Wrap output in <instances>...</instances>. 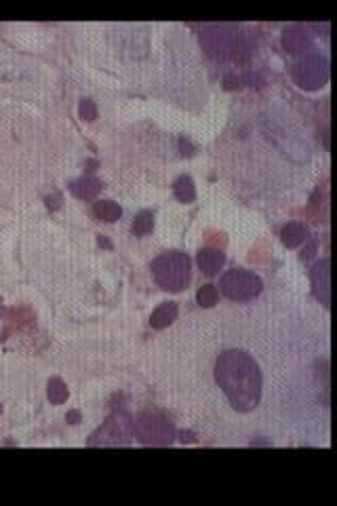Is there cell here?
<instances>
[{
    "label": "cell",
    "mask_w": 337,
    "mask_h": 506,
    "mask_svg": "<svg viewBox=\"0 0 337 506\" xmlns=\"http://www.w3.org/2000/svg\"><path fill=\"white\" fill-rule=\"evenodd\" d=\"M215 382L228 397L230 405L241 414L253 412L261 401L263 376L259 363L245 350L228 348L219 352L215 361Z\"/></svg>",
    "instance_id": "cell-1"
},
{
    "label": "cell",
    "mask_w": 337,
    "mask_h": 506,
    "mask_svg": "<svg viewBox=\"0 0 337 506\" xmlns=\"http://www.w3.org/2000/svg\"><path fill=\"white\" fill-rule=\"evenodd\" d=\"M200 45L215 62H245L255 49L249 32L234 23H207L200 28Z\"/></svg>",
    "instance_id": "cell-2"
},
{
    "label": "cell",
    "mask_w": 337,
    "mask_h": 506,
    "mask_svg": "<svg viewBox=\"0 0 337 506\" xmlns=\"http://www.w3.org/2000/svg\"><path fill=\"white\" fill-rule=\"evenodd\" d=\"M150 270H152V279L156 281V285L171 293L183 291L192 281V259L183 252L161 253L152 262Z\"/></svg>",
    "instance_id": "cell-3"
},
{
    "label": "cell",
    "mask_w": 337,
    "mask_h": 506,
    "mask_svg": "<svg viewBox=\"0 0 337 506\" xmlns=\"http://www.w3.org/2000/svg\"><path fill=\"white\" fill-rule=\"evenodd\" d=\"M135 439V422L127 412H114L86 439V447H129Z\"/></svg>",
    "instance_id": "cell-4"
},
{
    "label": "cell",
    "mask_w": 337,
    "mask_h": 506,
    "mask_svg": "<svg viewBox=\"0 0 337 506\" xmlns=\"http://www.w3.org/2000/svg\"><path fill=\"white\" fill-rule=\"evenodd\" d=\"M175 426L163 412L146 410L135 420V437L146 447H167L175 441Z\"/></svg>",
    "instance_id": "cell-5"
},
{
    "label": "cell",
    "mask_w": 337,
    "mask_h": 506,
    "mask_svg": "<svg viewBox=\"0 0 337 506\" xmlns=\"http://www.w3.org/2000/svg\"><path fill=\"white\" fill-rule=\"evenodd\" d=\"M291 79L304 91H319L329 83V57L319 51L304 53L291 68Z\"/></svg>",
    "instance_id": "cell-6"
},
{
    "label": "cell",
    "mask_w": 337,
    "mask_h": 506,
    "mask_svg": "<svg viewBox=\"0 0 337 506\" xmlns=\"http://www.w3.org/2000/svg\"><path fill=\"white\" fill-rule=\"evenodd\" d=\"M261 289H263V281L259 274H255L251 270L234 268L222 274L217 291L232 302H249L261 293Z\"/></svg>",
    "instance_id": "cell-7"
},
{
    "label": "cell",
    "mask_w": 337,
    "mask_h": 506,
    "mask_svg": "<svg viewBox=\"0 0 337 506\" xmlns=\"http://www.w3.org/2000/svg\"><path fill=\"white\" fill-rule=\"evenodd\" d=\"M331 262L325 257V259H321V262H316L314 264V268H312V287H314V296H316V300H321V304L323 306H327L329 308V302H331V281H329V276H331Z\"/></svg>",
    "instance_id": "cell-8"
},
{
    "label": "cell",
    "mask_w": 337,
    "mask_h": 506,
    "mask_svg": "<svg viewBox=\"0 0 337 506\" xmlns=\"http://www.w3.org/2000/svg\"><path fill=\"white\" fill-rule=\"evenodd\" d=\"M282 47L287 53H308L312 47V34L304 26H291L282 34Z\"/></svg>",
    "instance_id": "cell-9"
},
{
    "label": "cell",
    "mask_w": 337,
    "mask_h": 506,
    "mask_svg": "<svg viewBox=\"0 0 337 506\" xmlns=\"http://www.w3.org/2000/svg\"><path fill=\"white\" fill-rule=\"evenodd\" d=\"M196 262H198V268L202 270V274L207 276H215L224 264H226V253L219 252V249H200L196 255Z\"/></svg>",
    "instance_id": "cell-10"
},
{
    "label": "cell",
    "mask_w": 337,
    "mask_h": 506,
    "mask_svg": "<svg viewBox=\"0 0 337 506\" xmlns=\"http://www.w3.org/2000/svg\"><path fill=\"white\" fill-rule=\"evenodd\" d=\"M101 190H103L101 179H97L93 175H84V177H79L70 184V192L81 201H93Z\"/></svg>",
    "instance_id": "cell-11"
},
{
    "label": "cell",
    "mask_w": 337,
    "mask_h": 506,
    "mask_svg": "<svg viewBox=\"0 0 337 506\" xmlns=\"http://www.w3.org/2000/svg\"><path fill=\"white\" fill-rule=\"evenodd\" d=\"M280 239H282V245L289 247V249H295L299 245H304L308 239H310V230L306 224L302 222H289L282 230H280Z\"/></svg>",
    "instance_id": "cell-12"
},
{
    "label": "cell",
    "mask_w": 337,
    "mask_h": 506,
    "mask_svg": "<svg viewBox=\"0 0 337 506\" xmlns=\"http://www.w3.org/2000/svg\"><path fill=\"white\" fill-rule=\"evenodd\" d=\"M179 315V306L175 302H163L150 317V325L154 330H165L168 325H173V321H177Z\"/></svg>",
    "instance_id": "cell-13"
},
{
    "label": "cell",
    "mask_w": 337,
    "mask_h": 506,
    "mask_svg": "<svg viewBox=\"0 0 337 506\" xmlns=\"http://www.w3.org/2000/svg\"><path fill=\"white\" fill-rule=\"evenodd\" d=\"M93 215H95L97 220L105 222V224H112V222L120 220L122 209H120V205L114 203V201H97V203H93Z\"/></svg>",
    "instance_id": "cell-14"
},
{
    "label": "cell",
    "mask_w": 337,
    "mask_h": 506,
    "mask_svg": "<svg viewBox=\"0 0 337 506\" xmlns=\"http://www.w3.org/2000/svg\"><path fill=\"white\" fill-rule=\"evenodd\" d=\"M173 190H175V198L179 203H192L196 198V188H194V179L190 175H181L175 179L173 184Z\"/></svg>",
    "instance_id": "cell-15"
},
{
    "label": "cell",
    "mask_w": 337,
    "mask_h": 506,
    "mask_svg": "<svg viewBox=\"0 0 337 506\" xmlns=\"http://www.w3.org/2000/svg\"><path fill=\"white\" fill-rule=\"evenodd\" d=\"M47 397H49V401H51L53 405H62V403H66V401H68V397H70V390H68V386L64 384V380H59V378H53V380H49V386H47Z\"/></svg>",
    "instance_id": "cell-16"
},
{
    "label": "cell",
    "mask_w": 337,
    "mask_h": 506,
    "mask_svg": "<svg viewBox=\"0 0 337 506\" xmlns=\"http://www.w3.org/2000/svg\"><path fill=\"white\" fill-rule=\"evenodd\" d=\"M131 230H133L135 237H146V235H150V232L154 230V215H152V211H142V213L135 218Z\"/></svg>",
    "instance_id": "cell-17"
},
{
    "label": "cell",
    "mask_w": 337,
    "mask_h": 506,
    "mask_svg": "<svg viewBox=\"0 0 337 506\" xmlns=\"http://www.w3.org/2000/svg\"><path fill=\"white\" fill-rule=\"evenodd\" d=\"M217 300H219V291H217L215 285H202V287L198 289V293H196V302H198L202 308L215 306Z\"/></svg>",
    "instance_id": "cell-18"
},
{
    "label": "cell",
    "mask_w": 337,
    "mask_h": 506,
    "mask_svg": "<svg viewBox=\"0 0 337 506\" xmlns=\"http://www.w3.org/2000/svg\"><path fill=\"white\" fill-rule=\"evenodd\" d=\"M79 114H81V118L83 120H95L97 118V106H95V101L93 99H83L81 101V108H79Z\"/></svg>",
    "instance_id": "cell-19"
},
{
    "label": "cell",
    "mask_w": 337,
    "mask_h": 506,
    "mask_svg": "<svg viewBox=\"0 0 337 506\" xmlns=\"http://www.w3.org/2000/svg\"><path fill=\"white\" fill-rule=\"evenodd\" d=\"M179 150H181V154H183V157H192V154H194V146H192V144H190L185 137H181V140H179Z\"/></svg>",
    "instance_id": "cell-20"
},
{
    "label": "cell",
    "mask_w": 337,
    "mask_h": 506,
    "mask_svg": "<svg viewBox=\"0 0 337 506\" xmlns=\"http://www.w3.org/2000/svg\"><path fill=\"white\" fill-rule=\"evenodd\" d=\"M239 83H241V79H239L236 74H228V77L224 79V84H226V89H228V91L236 89V86H239Z\"/></svg>",
    "instance_id": "cell-21"
},
{
    "label": "cell",
    "mask_w": 337,
    "mask_h": 506,
    "mask_svg": "<svg viewBox=\"0 0 337 506\" xmlns=\"http://www.w3.org/2000/svg\"><path fill=\"white\" fill-rule=\"evenodd\" d=\"M66 420L70 422V424H79V422H81V414H79V412H70V414L66 416Z\"/></svg>",
    "instance_id": "cell-22"
},
{
    "label": "cell",
    "mask_w": 337,
    "mask_h": 506,
    "mask_svg": "<svg viewBox=\"0 0 337 506\" xmlns=\"http://www.w3.org/2000/svg\"><path fill=\"white\" fill-rule=\"evenodd\" d=\"M97 243H99V247H105V249H112V243H110V241H108L105 237H99V239H97Z\"/></svg>",
    "instance_id": "cell-23"
},
{
    "label": "cell",
    "mask_w": 337,
    "mask_h": 506,
    "mask_svg": "<svg viewBox=\"0 0 337 506\" xmlns=\"http://www.w3.org/2000/svg\"><path fill=\"white\" fill-rule=\"evenodd\" d=\"M179 437H181V441H183V443H185V441H194V439H192L194 434H192V432H185V430H183V432L179 434Z\"/></svg>",
    "instance_id": "cell-24"
}]
</instances>
